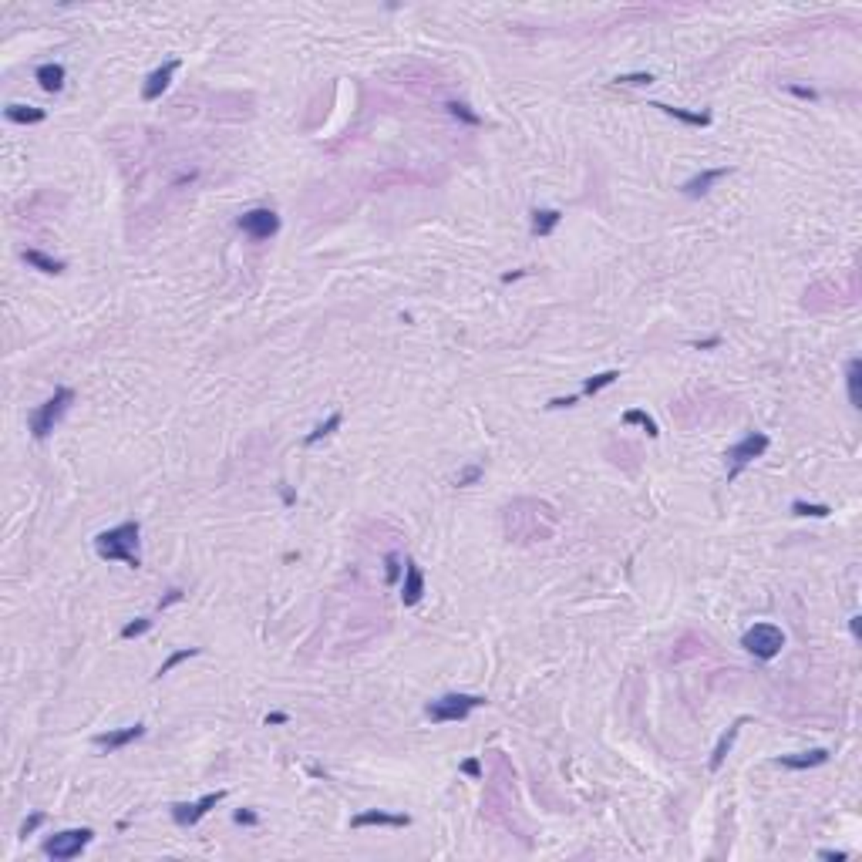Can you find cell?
Returning <instances> with one entry per match:
<instances>
[{
    "label": "cell",
    "instance_id": "obj_17",
    "mask_svg": "<svg viewBox=\"0 0 862 862\" xmlns=\"http://www.w3.org/2000/svg\"><path fill=\"white\" fill-rule=\"evenodd\" d=\"M4 118L14 122V125H41L47 112L44 108H34V105H7L4 108Z\"/></svg>",
    "mask_w": 862,
    "mask_h": 862
},
{
    "label": "cell",
    "instance_id": "obj_35",
    "mask_svg": "<svg viewBox=\"0 0 862 862\" xmlns=\"http://www.w3.org/2000/svg\"><path fill=\"white\" fill-rule=\"evenodd\" d=\"M182 597H185V593H182V590H179V586H172V590H168V593H166V597H162V599H159V610H166V607H172V603H179V599H182Z\"/></svg>",
    "mask_w": 862,
    "mask_h": 862
},
{
    "label": "cell",
    "instance_id": "obj_4",
    "mask_svg": "<svg viewBox=\"0 0 862 862\" xmlns=\"http://www.w3.org/2000/svg\"><path fill=\"white\" fill-rule=\"evenodd\" d=\"M71 401H74V391H71V388H57L54 394H51V398H47V401H44L41 408L30 415V435H34L38 442H44V438L54 431L57 421L64 418V411H68Z\"/></svg>",
    "mask_w": 862,
    "mask_h": 862
},
{
    "label": "cell",
    "instance_id": "obj_36",
    "mask_svg": "<svg viewBox=\"0 0 862 862\" xmlns=\"http://www.w3.org/2000/svg\"><path fill=\"white\" fill-rule=\"evenodd\" d=\"M788 91H792L795 98H805V101H815V98H819L815 88H802V84H788Z\"/></svg>",
    "mask_w": 862,
    "mask_h": 862
},
{
    "label": "cell",
    "instance_id": "obj_26",
    "mask_svg": "<svg viewBox=\"0 0 862 862\" xmlns=\"http://www.w3.org/2000/svg\"><path fill=\"white\" fill-rule=\"evenodd\" d=\"M445 108H448V115H452V118H459V122H465V125H472V128L482 125V118H478V115H475L465 101H448Z\"/></svg>",
    "mask_w": 862,
    "mask_h": 862
},
{
    "label": "cell",
    "instance_id": "obj_30",
    "mask_svg": "<svg viewBox=\"0 0 862 862\" xmlns=\"http://www.w3.org/2000/svg\"><path fill=\"white\" fill-rule=\"evenodd\" d=\"M149 626H152V620H149V616H139V620H132V623L122 626V640H135V637H142V633H145Z\"/></svg>",
    "mask_w": 862,
    "mask_h": 862
},
{
    "label": "cell",
    "instance_id": "obj_15",
    "mask_svg": "<svg viewBox=\"0 0 862 862\" xmlns=\"http://www.w3.org/2000/svg\"><path fill=\"white\" fill-rule=\"evenodd\" d=\"M748 721H751V718H737V721L731 724V728H728V731H724L721 737H718V745H714V751H711V771H718V768L724 765V758H728V751L735 748V737H737V731H741V728H745V724H748Z\"/></svg>",
    "mask_w": 862,
    "mask_h": 862
},
{
    "label": "cell",
    "instance_id": "obj_7",
    "mask_svg": "<svg viewBox=\"0 0 862 862\" xmlns=\"http://www.w3.org/2000/svg\"><path fill=\"white\" fill-rule=\"evenodd\" d=\"M236 226L246 233L250 239H256V243H263V239L277 236L280 233V216L273 212V209H250V212H243L236 219Z\"/></svg>",
    "mask_w": 862,
    "mask_h": 862
},
{
    "label": "cell",
    "instance_id": "obj_13",
    "mask_svg": "<svg viewBox=\"0 0 862 862\" xmlns=\"http://www.w3.org/2000/svg\"><path fill=\"white\" fill-rule=\"evenodd\" d=\"M825 762H829V751L825 748H812V751H802V754H778L775 758L778 768H792V771H808V768H819Z\"/></svg>",
    "mask_w": 862,
    "mask_h": 862
},
{
    "label": "cell",
    "instance_id": "obj_28",
    "mask_svg": "<svg viewBox=\"0 0 862 862\" xmlns=\"http://www.w3.org/2000/svg\"><path fill=\"white\" fill-rule=\"evenodd\" d=\"M613 81L616 84H633V88H647V84H654V74H650V71H633V74H616Z\"/></svg>",
    "mask_w": 862,
    "mask_h": 862
},
{
    "label": "cell",
    "instance_id": "obj_33",
    "mask_svg": "<svg viewBox=\"0 0 862 862\" xmlns=\"http://www.w3.org/2000/svg\"><path fill=\"white\" fill-rule=\"evenodd\" d=\"M233 822H236V825H260V815H256L253 808H236V812H233Z\"/></svg>",
    "mask_w": 862,
    "mask_h": 862
},
{
    "label": "cell",
    "instance_id": "obj_3",
    "mask_svg": "<svg viewBox=\"0 0 862 862\" xmlns=\"http://www.w3.org/2000/svg\"><path fill=\"white\" fill-rule=\"evenodd\" d=\"M741 647L748 650V654H754L758 660H775V657L781 654V647H785V633H781L778 623H768V620H762V623H754L745 630V637H741Z\"/></svg>",
    "mask_w": 862,
    "mask_h": 862
},
{
    "label": "cell",
    "instance_id": "obj_38",
    "mask_svg": "<svg viewBox=\"0 0 862 862\" xmlns=\"http://www.w3.org/2000/svg\"><path fill=\"white\" fill-rule=\"evenodd\" d=\"M461 771H465L469 778H482V765H478V758H469V762H461Z\"/></svg>",
    "mask_w": 862,
    "mask_h": 862
},
{
    "label": "cell",
    "instance_id": "obj_14",
    "mask_svg": "<svg viewBox=\"0 0 862 862\" xmlns=\"http://www.w3.org/2000/svg\"><path fill=\"white\" fill-rule=\"evenodd\" d=\"M179 71V61L172 57V61H166L162 68H155L149 78H145V88H142V98L145 101H155V98H162V91L168 88V81H172V74Z\"/></svg>",
    "mask_w": 862,
    "mask_h": 862
},
{
    "label": "cell",
    "instance_id": "obj_23",
    "mask_svg": "<svg viewBox=\"0 0 862 862\" xmlns=\"http://www.w3.org/2000/svg\"><path fill=\"white\" fill-rule=\"evenodd\" d=\"M340 425H344V415H340V411H334V415L327 418V421H320L317 428H314V431H310V435H306V438H304V445H317L320 438H327V435H334V431L340 428Z\"/></svg>",
    "mask_w": 862,
    "mask_h": 862
},
{
    "label": "cell",
    "instance_id": "obj_31",
    "mask_svg": "<svg viewBox=\"0 0 862 862\" xmlns=\"http://www.w3.org/2000/svg\"><path fill=\"white\" fill-rule=\"evenodd\" d=\"M384 566H388V586H394L401 580V556L398 553H388L384 556Z\"/></svg>",
    "mask_w": 862,
    "mask_h": 862
},
{
    "label": "cell",
    "instance_id": "obj_41",
    "mask_svg": "<svg viewBox=\"0 0 862 862\" xmlns=\"http://www.w3.org/2000/svg\"><path fill=\"white\" fill-rule=\"evenodd\" d=\"M519 277H526V270H512V273H505V277H502V283H512V280H519Z\"/></svg>",
    "mask_w": 862,
    "mask_h": 862
},
{
    "label": "cell",
    "instance_id": "obj_6",
    "mask_svg": "<svg viewBox=\"0 0 862 862\" xmlns=\"http://www.w3.org/2000/svg\"><path fill=\"white\" fill-rule=\"evenodd\" d=\"M95 832L84 825V829H64V832H54L51 839H44V856H51L54 862H68L74 856H81L84 849L91 846Z\"/></svg>",
    "mask_w": 862,
    "mask_h": 862
},
{
    "label": "cell",
    "instance_id": "obj_21",
    "mask_svg": "<svg viewBox=\"0 0 862 862\" xmlns=\"http://www.w3.org/2000/svg\"><path fill=\"white\" fill-rule=\"evenodd\" d=\"M859 377H862V361L859 357H852L846 367V384H849V404L852 408H862V398H859Z\"/></svg>",
    "mask_w": 862,
    "mask_h": 862
},
{
    "label": "cell",
    "instance_id": "obj_27",
    "mask_svg": "<svg viewBox=\"0 0 862 862\" xmlns=\"http://www.w3.org/2000/svg\"><path fill=\"white\" fill-rule=\"evenodd\" d=\"M616 377H620V371H603V374L590 377V381H586V384H583V391H580V394H583V398H586V394H597V391L610 388V384H613V381H616Z\"/></svg>",
    "mask_w": 862,
    "mask_h": 862
},
{
    "label": "cell",
    "instance_id": "obj_5",
    "mask_svg": "<svg viewBox=\"0 0 862 862\" xmlns=\"http://www.w3.org/2000/svg\"><path fill=\"white\" fill-rule=\"evenodd\" d=\"M768 445H771V438H768L765 431H748L741 442H735V445L728 448V455H724V459L731 461V469H728V482H735V478L748 469L751 461L762 459V455L768 452Z\"/></svg>",
    "mask_w": 862,
    "mask_h": 862
},
{
    "label": "cell",
    "instance_id": "obj_1",
    "mask_svg": "<svg viewBox=\"0 0 862 862\" xmlns=\"http://www.w3.org/2000/svg\"><path fill=\"white\" fill-rule=\"evenodd\" d=\"M139 532H142V526L135 519H128V522H122V526H115V529H105V532L95 536V553L101 559H108V563H125L132 570H139L142 566Z\"/></svg>",
    "mask_w": 862,
    "mask_h": 862
},
{
    "label": "cell",
    "instance_id": "obj_12",
    "mask_svg": "<svg viewBox=\"0 0 862 862\" xmlns=\"http://www.w3.org/2000/svg\"><path fill=\"white\" fill-rule=\"evenodd\" d=\"M724 176H731V168H704V172H697V176H691V179L684 182L681 192L687 195V199H701V195H708L711 185L721 182Z\"/></svg>",
    "mask_w": 862,
    "mask_h": 862
},
{
    "label": "cell",
    "instance_id": "obj_2",
    "mask_svg": "<svg viewBox=\"0 0 862 862\" xmlns=\"http://www.w3.org/2000/svg\"><path fill=\"white\" fill-rule=\"evenodd\" d=\"M488 701L478 694H445L438 701L425 704V718L435 724H452V721H465L475 708H485Z\"/></svg>",
    "mask_w": 862,
    "mask_h": 862
},
{
    "label": "cell",
    "instance_id": "obj_42",
    "mask_svg": "<svg viewBox=\"0 0 862 862\" xmlns=\"http://www.w3.org/2000/svg\"><path fill=\"white\" fill-rule=\"evenodd\" d=\"M283 502H287V505H293V502H297V495H293L290 485H283Z\"/></svg>",
    "mask_w": 862,
    "mask_h": 862
},
{
    "label": "cell",
    "instance_id": "obj_40",
    "mask_svg": "<svg viewBox=\"0 0 862 862\" xmlns=\"http://www.w3.org/2000/svg\"><path fill=\"white\" fill-rule=\"evenodd\" d=\"M263 721H266V728H270V724H287V721H290V714H283V711H273V714H266Z\"/></svg>",
    "mask_w": 862,
    "mask_h": 862
},
{
    "label": "cell",
    "instance_id": "obj_32",
    "mask_svg": "<svg viewBox=\"0 0 862 862\" xmlns=\"http://www.w3.org/2000/svg\"><path fill=\"white\" fill-rule=\"evenodd\" d=\"M44 822H47V815H44V812H34V815H28V819L21 822V835L28 839L30 832H38V829H41Z\"/></svg>",
    "mask_w": 862,
    "mask_h": 862
},
{
    "label": "cell",
    "instance_id": "obj_19",
    "mask_svg": "<svg viewBox=\"0 0 862 862\" xmlns=\"http://www.w3.org/2000/svg\"><path fill=\"white\" fill-rule=\"evenodd\" d=\"M654 108H660L664 115L677 118L684 125H694V128H708L711 125V115L708 112H687V108H674V105H664V101H654Z\"/></svg>",
    "mask_w": 862,
    "mask_h": 862
},
{
    "label": "cell",
    "instance_id": "obj_10",
    "mask_svg": "<svg viewBox=\"0 0 862 862\" xmlns=\"http://www.w3.org/2000/svg\"><path fill=\"white\" fill-rule=\"evenodd\" d=\"M367 825H388V829H408L411 815H394V812H381V808H367L361 815L350 819V829H367Z\"/></svg>",
    "mask_w": 862,
    "mask_h": 862
},
{
    "label": "cell",
    "instance_id": "obj_29",
    "mask_svg": "<svg viewBox=\"0 0 862 862\" xmlns=\"http://www.w3.org/2000/svg\"><path fill=\"white\" fill-rule=\"evenodd\" d=\"M482 472H485V465H469V469H461V472L455 475V485H459V488L475 485V482L482 478Z\"/></svg>",
    "mask_w": 862,
    "mask_h": 862
},
{
    "label": "cell",
    "instance_id": "obj_16",
    "mask_svg": "<svg viewBox=\"0 0 862 862\" xmlns=\"http://www.w3.org/2000/svg\"><path fill=\"white\" fill-rule=\"evenodd\" d=\"M34 78H38V84H41L44 91L57 95V91L64 88V64H57V61H47V64H41V68L34 71Z\"/></svg>",
    "mask_w": 862,
    "mask_h": 862
},
{
    "label": "cell",
    "instance_id": "obj_34",
    "mask_svg": "<svg viewBox=\"0 0 862 862\" xmlns=\"http://www.w3.org/2000/svg\"><path fill=\"white\" fill-rule=\"evenodd\" d=\"M721 344H724V337L714 334V337H704V340H694V350H714V347H721Z\"/></svg>",
    "mask_w": 862,
    "mask_h": 862
},
{
    "label": "cell",
    "instance_id": "obj_22",
    "mask_svg": "<svg viewBox=\"0 0 862 862\" xmlns=\"http://www.w3.org/2000/svg\"><path fill=\"white\" fill-rule=\"evenodd\" d=\"M623 425H640V428L647 431V438H660L657 421L647 415V411H640V408H630V411H623Z\"/></svg>",
    "mask_w": 862,
    "mask_h": 862
},
{
    "label": "cell",
    "instance_id": "obj_9",
    "mask_svg": "<svg viewBox=\"0 0 862 862\" xmlns=\"http://www.w3.org/2000/svg\"><path fill=\"white\" fill-rule=\"evenodd\" d=\"M142 735H145V724H128V728H118V731H101V735H95V748L112 754V751H122L125 745L139 741Z\"/></svg>",
    "mask_w": 862,
    "mask_h": 862
},
{
    "label": "cell",
    "instance_id": "obj_20",
    "mask_svg": "<svg viewBox=\"0 0 862 862\" xmlns=\"http://www.w3.org/2000/svg\"><path fill=\"white\" fill-rule=\"evenodd\" d=\"M24 256V263L28 266H34V270H41V273H64V260H54V256H47V253H41V250H24L21 253Z\"/></svg>",
    "mask_w": 862,
    "mask_h": 862
},
{
    "label": "cell",
    "instance_id": "obj_25",
    "mask_svg": "<svg viewBox=\"0 0 862 862\" xmlns=\"http://www.w3.org/2000/svg\"><path fill=\"white\" fill-rule=\"evenodd\" d=\"M792 512H795V515H812V519H825V515H832V509H829V505H822V502H802V499H795V502H792Z\"/></svg>",
    "mask_w": 862,
    "mask_h": 862
},
{
    "label": "cell",
    "instance_id": "obj_11",
    "mask_svg": "<svg viewBox=\"0 0 862 862\" xmlns=\"http://www.w3.org/2000/svg\"><path fill=\"white\" fill-rule=\"evenodd\" d=\"M425 597V573L415 559H404V586H401V603L404 607H415Z\"/></svg>",
    "mask_w": 862,
    "mask_h": 862
},
{
    "label": "cell",
    "instance_id": "obj_8",
    "mask_svg": "<svg viewBox=\"0 0 862 862\" xmlns=\"http://www.w3.org/2000/svg\"><path fill=\"white\" fill-rule=\"evenodd\" d=\"M226 798V792L223 788H216V792H209V795H202L199 802H192V805H185V802H179V805H172V822L176 825H182V829H189V825H195V822H202L212 812V808L219 805Z\"/></svg>",
    "mask_w": 862,
    "mask_h": 862
},
{
    "label": "cell",
    "instance_id": "obj_18",
    "mask_svg": "<svg viewBox=\"0 0 862 862\" xmlns=\"http://www.w3.org/2000/svg\"><path fill=\"white\" fill-rule=\"evenodd\" d=\"M559 223H563L559 209H532V236H553Z\"/></svg>",
    "mask_w": 862,
    "mask_h": 862
},
{
    "label": "cell",
    "instance_id": "obj_39",
    "mask_svg": "<svg viewBox=\"0 0 862 862\" xmlns=\"http://www.w3.org/2000/svg\"><path fill=\"white\" fill-rule=\"evenodd\" d=\"M819 859H829V862H846L849 852H842V849H822Z\"/></svg>",
    "mask_w": 862,
    "mask_h": 862
},
{
    "label": "cell",
    "instance_id": "obj_24",
    "mask_svg": "<svg viewBox=\"0 0 862 862\" xmlns=\"http://www.w3.org/2000/svg\"><path fill=\"white\" fill-rule=\"evenodd\" d=\"M189 657H199V647H182V650H176V654L168 657V660H166V664H162V667L155 670V681H162L166 674H172V667H179L182 660H189Z\"/></svg>",
    "mask_w": 862,
    "mask_h": 862
},
{
    "label": "cell",
    "instance_id": "obj_37",
    "mask_svg": "<svg viewBox=\"0 0 862 862\" xmlns=\"http://www.w3.org/2000/svg\"><path fill=\"white\" fill-rule=\"evenodd\" d=\"M580 398H583V394H566V398H553V401L546 404V408H553V411H556V408H573V404L580 401Z\"/></svg>",
    "mask_w": 862,
    "mask_h": 862
}]
</instances>
